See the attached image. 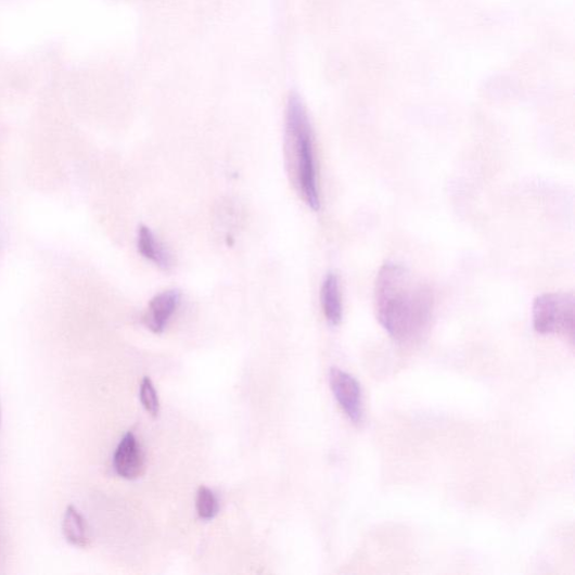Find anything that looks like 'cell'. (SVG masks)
Masks as SVG:
<instances>
[{
	"label": "cell",
	"instance_id": "7c38bea8",
	"mask_svg": "<svg viewBox=\"0 0 575 575\" xmlns=\"http://www.w3.org/2000/svg\"><path fill=\"white\" fill-rule=\"evenodd\" d=\"M0 422H2V410H0Z\"/></svg>",
	"mask_w": 575,
	"mask_h": 575
},
{
	"label": "cell",
	"instance_id": "8992f818",
	"mask_svg": "<svg viewBox=\"0 0 575 575\" xmlns=\"http://www.w3.org/2000/svg\"><path fill=\"white\" fill-rule=\"evenodd\" d=\"M181 302L178 291H167L153 297L144 315V324L155 334H162Z\"/></svg>",
	"mask_w": 575,
	"mask_h": 575
},
{
	"label": "cell",
	"instance_id": "277c9868",
	"mask_svg": "<svg viewBox=\"0 0 575 575\" xmlns=\"http://www.w3.org/2000/svg\"><path fill=\"white\" fill-rule=\"evenodd\" d=\"M330 385L335 399L349 421L357 425L363 423V397L359 381L341 369L332 368Z\"/></svg>",
	"mask_w": 575,
	"mask_h": 575
},
{
	"label": "cell",
	"instance_id": "5b68a950",
	"mask_svg": "<svg viewBox=\"0 0 575 575\" xmlns=\"http://www.w3.org/2000/svg\"><path fill=\"white\" fill-rule=\"evenodd\" d=\"M114 469L126 481H136L144 470V458L133 433H127L116 447Z\"/></svg>",
	"mask_w": 575,
	"mask_h": 575
},
{
	"label": "cell",
	"instance_id": "3957f363",
	"mask_svg": "<svg viewBox=\"0 0 575 575\" xmlns=\"http://www.w3.org/2000/svg\"><path fill=\"white\" fill-rule=\"evenodd\" d=\"M575 298L572 293L546 294L533 305L534 330L541 335L563 334L573 340Z\"/></svg>",
	"mask_w": 575,
	"mask_h": 575
},
{
	"label": "cell",
	"instance_id": "8fae6325",
	"mask_svg": "<svg viewBox=\"0 0 575 575\" xmlns=\"http://www.w3.org/2000/svg\"><path fill=\"white\" fill-rule=\"evenodd\" d=\"M140 398L145 410L150 412L152 417H157L159 411V403L153 383L148 376H145L142 381Z\"/></svg>",
	"mask_w": 575,
	"mask_h": 575
},
{
	"label": "cell",
	"instance_id": "6da1fadb",
	"mask_svg": "<svg viewBox=\"0 0 575 575\" xmlns=\"http://www.w3.org/2000/svg\"><path fill=\"white\" fill-rule=\"evenodd\" d=\"M378 321L399 343L419 340L430 327L434 296L429 284L407 268L387 263L376 277Z\"/></svg>",
	"mask_w": 575,
	"mask_h": 575
},
{
	"label": "cell",
	"instance_id": "30bf717a",
	"mask_svg": "<svg viewBox=\"0 0 575 575\" xmlns=\"http://www.w3.org/2000/svg\"><path fill=\"white\" fill-rule=\"evenodd\" d=\"M197 511L204 521H212L218 514V501L214 493L207 487H201L197 493Z\"/></svg>",
	"mask_w": 575,
	"mask_h": 575
},
{
	"label": "cell",
	"instance_id": "7a4b0ae2",
	"mask_svg": "<svg viewBox=\"0 0 575 575\" xmlns=\"http://www.w3.org/2000/svg\"><path fill=\"white\" fill-rule=\"evenodd\" d=\"M285 156L293 182L309 208H321L314 132L307 108L298 92L288 98L285 110Z\"/></svg>",
	"mask_w": 575,
	"mask_h": 575
},
{
	"label": "cell",
	"instance_id": "52a82bcc",
	"mask_svg": "<svg viewBox=\"0 0 575 575\" xmlns=\"http://www.w3.org/2000/svg\"><path fill=\"white\" fill-rule=\"evenodd\" d=\"M138 248L143 258L154 264L157 268L170 271L174 258L169 250L159 242L153 232L142 226L138 233Z\"/></svg>",
	"mask_w": 575,
	"mask_h": 575
},
{
	"label": "cell",
	"instance_id": "ba28073f",
	"mask_svg": "<svg viewBox=\"0 0 575 575\" xmlns=\"http://www.w3.org/2000/svg\"><path fill=\"white\" fill-rule=\"evenodd\" d=\"M62 533L69 545L75 548L86 549L90 545L87 522L74 504L67 507L65 516H63Z\"/></svg>",
	"mask_w": 575,
	"mask_h": 575
},
{
	"label": "cell",
	"instance_id": "9c48e42d",
	"mask_svg": "<svg viewBox=\"0 0 575 575\" xmlns=\"http://www.w3.org/2000/svg\"><path fill=\"white\" fill-rule=\"evenodd\" d=\"M321 302L328 322L332 327L340 325L343 317V306L338 277L333 272L329 273L323 281Z\"/></svg>",
	"mask_w": 575,
	"mask_h": 575
}]
</instances>
